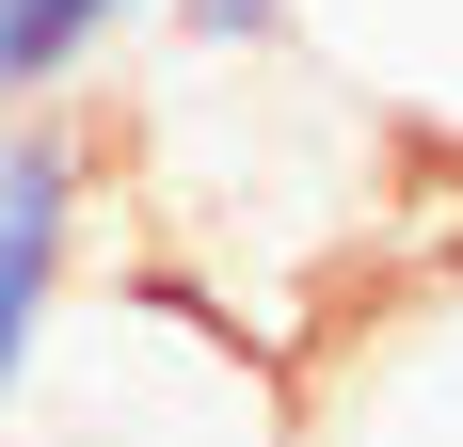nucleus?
I'll return each instance as SVG.
<instances>
[{
	"label": "nucleus",
	"instance_id": "5",
	"mask_svg": "<svg viewBox=\"0 0 463 447\" xmlns=\"http://www.w3.org/2000/svg\"><path fill=\"white\" fill-rule=\"evenodd\" d=\"M0 144H16V112H0Z\"/></svg>",
	"mask_w": 463,
	"mask_h": 447
},
{
	"label": "nucleus",
	"instance_id": "2",
	"mask_svg": "<svg viewBox=\"0 0 463 447\" xmlns=\"http://www.w3.org/2000/svg\"><path fill=\"white\" fill-rule=\"evenodd\" d=\"M304 48L352 81L383 144L463 160V0H304Z\"/></svg>",
	"mask_w": 463,
	"mask_h": 447
},
{
	"label": "nucleus",
	"instance_id": "4",
	"mask_svg": "<svg viewBox=\"0 0 463 447\" xmlns=\"http://www.w3.org/2000/svg\"><path fill=\"white\" fill-rule=\"evenodd\" d=\"M176 48H304V0H160Z\"/></svg>",
	"mask_w": 463,
	"mask_h": 447
},
{
	"label": "nucleus",
	"instance_id": "1",
	"mask_svg": "<svg viewBox=\"0 0 463 447\" xmlns=\"http://www.w3.org/2000/svg\"><path fill=\"white\" fill-rule=\"evenodd\" d=\"M80 208H96V144L64 112H33L0 144V415L48 367V319H64V271H80Z\"/></svg>",
	"mask_w": 463,
	"mask_h": 447
},
{
	"label": "nucleus",
	"instance_id": "3",
	"mask_svg": "<svg viewBox=\"0 0 463 447\" xmlns=\"http://www.w3.org/2000/svg\"><path fill=\"white\" fill-rule=\"evenodd\" d=\"M128 33H160V0H0V112L16 128L33 112H80Z\"/></svg>",
	"mask_w": 463,
	"mask_h": 447
}]
</instances>
